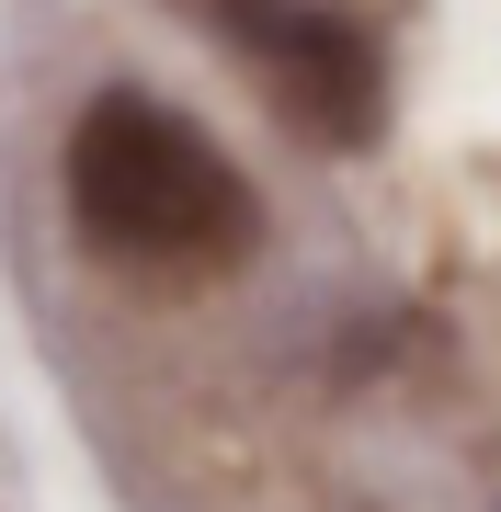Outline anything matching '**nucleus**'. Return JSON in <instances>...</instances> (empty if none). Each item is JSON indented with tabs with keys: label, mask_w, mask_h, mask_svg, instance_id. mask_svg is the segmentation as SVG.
I'll list each match as a JSON object with an SVG mask.
<instances>
[{
	"label": "nucleus",
	"mask_w": 501,
	"mask_h": 512,
	"mask_svg": "<svg viewBox=\"0 0 501 512\" xmlns=\"http://www.w3.org/2000/svg\"><path fill=\"white\" fill-rule=\"evenodd\" d=\"M57 183H69V228L126 274H228L251 251V183L160 92H92Z\"/></svg>",
	"instance_id": "obj_1"
},
{
	"label": "nucleus",
	"mask_w": 501,
	"mask_h": 512,
	"mask_svg": "<svg viewBox=\"0 0 501 512\" xmlns=\"http://www.w3.org/2000/svg\"><path fill=\"white\" fill-rule=\"evenodd\" d=\"M217 35L274 80L285 126L319 148H365L376 114H388V57L353 12H319V0H205Z\"/></svg>",
	"instance_id": "obj_2"
}]
</instances>
